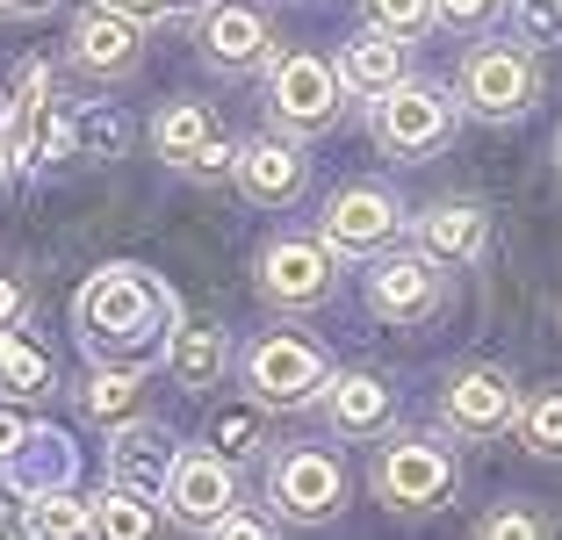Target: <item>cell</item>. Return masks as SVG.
<instances>
[{
  "mask_svg": "<svg viewBox=\"0 0 562 540\" xmlns=\"http://www.w3.org/2000/svg\"><path fill=\"white\" fill-rule=\"evenodd\" d=\"M159 317H173V295H166L145 267H109V274H94L80 289V339L94 346V353L151 339Z\"/></svg>",
  "mask_w": 562,
  "mask_h": 540,
  "instance_id": "6da1fadb",
  "label": "cell"
},
{
  "mask_svg": "<svg viewBox=\"0 0 562 540\" xmlns=\"http://www.w3.org/2000/svg\"><path fill=\"white\" fill-rule=\"evenodd\" d=\"M533 94H541V72H533V58L519 44H476L462 58V101L476 115H491V123L527 115Z\"/></svg>",
  "mask_w": 562,
  "mask_h": 540,
  "instance_id": "7a4b0ae2",
  "label": "cell"
},
{
  "mask_svg": "<svg viewBox=\"0 0 562 540\" xmlns=\"http://www.w3.org/2000/svg\"><path fill=\"white\" fill-rule=\"evenodd\" d=\"M166 505H173V519L195 526V533H216V526L232 519L238 505V475L224 454H202V447H188V454H173V475H166Z\"/></svg>",
  "mask_w": 562,
  "mask_h": 540,
  "instance_id": "3957f363",
  "label": "cell"
},
{
  "mask_svg": "<svg viewBox=\"0 0 562 540\" xmlns=\"http://www.w3.org/2000/svg\"><path fill=\"white\" fill-rule=\"evenodd\" d=\"M447 131H454V101H447L440 87L404 80V87H390V94H382V109H375V137L397 151V159L440 151V145H447Z\"/></svg>",
  "mask_w": 562,
  "mask_h": 540,
  "instance_id": "277c9868",
  "label": "cell"
},
{
  "mask_svg": "<svg viewBox=\"0 0 562 540\" xmlns=\"http://www.w3.org/2000/svg\"><path fill=\"white\" fill-rule=\"evenodd\" d=\"M267 94H274V115L289 131H325L331 115H339V72L325 58H311V50H289L267 72Z\"/></svg>",
  "mask_w": 562,
  "mask_h": 540,
  "instance_id": "5b68a950",
  "label": "cell"
},
{
  "mask_svg": "<svg viewBox=\"0 0 562 540\" xmlns=\"http://www.w3.org/2000/svg\"><path fill=\"white\" fill-rule=\"evenodd\" d=\"M267 497H274L289 519H331L339 511V497H347V475H339V461L317 454V447H296V454H281L274 469H267Z\"/></svg>",
  "mask_w": 562,
  "mask_h": 540,
  "instance_id": "8992f818",
  "label": "cell"
},
{
  "mask_svg": "<svg viewBox=\"0 0 562 540\" xmlns=\"http://www.w3.org/2000/svg\"><path fill=\"white\" fill-rule=\"evenodd\" d=\"M375 491L390 497V505L426 511V505H440V497L454 491V454L432 447V440H397L390 454H382V469H375Z\"/></svg>",
  "mask_w": 562,
  "mask_h": 540,
  "instance_id": "52a82bcc",
  "label": "cell"
},
{
  "mask_svg": "<svg viewBox=\"0 0 562 540\" xmlns=\"http://www.w3.org/2000/svg\"><path fill=\"white\" fill-rule=\"evenodd\" d=\"M246 382H252V396H260V404H281V410H296V404H311L317 390H331V382H325V360H317L311 346H296V339L252 346Z\"/></svg>",
  "mask_w": 562,
  "mask_h": 540,
  "instance_id": "ba28073f",
  "label": "cell"
},
{
  "mask_svg": "<svg viewBox=\"0 0 562 540\" xmlns=\"http://www.w3.org/2000/svg\"><path fill=\"white\" fill-rule=\"evenodd\" d=\"M440 418L454 432H476V440L505 432L519 418L513 375H497V368H469V375H454V382H447V396H440Z\"/></svg>",
  "mask_w": 562,
  "mask_h": 540,
  "instance_id": "9c48e42d",
  "label": "cell"
},
{
  "mask_svg": "<svg viewBox=\"0 0 562 540\" xmlns=\"http://www.w3.org/2000/svg\"><path fill=\"white\" fill-rule=\"evenodd\" d=\"M397 238V202L382 188H339L325 202V246L331 252H382Z\"/></svg>",
  "mask_w": 562,
  "mask_h": 540,
  "instance_id": "30bf717a",
  "label": "cell"
},
{
  "mask_svg": "<svg viewBox=\"0 0 562 540\" xmlns=\"http://www.w3.org/2000/svg\"><path fill=\"white\" fill-rule=\"evenodd\" d=\"M260 289L274 295V303H289V311H311V303H325L331 295V260L325 246H303V238H281V246L260 252Z\"/></svg>",
  "mask_w": 562,
  "mask_h": 540,
  "instance_id": "8fae6325",
  "label": "cell"
},
{
  "mask_svg": "<svg viewBox=\"0 0 562 540\" xmlns=\"http://www.w3.org/2000/svg\"><path fill=\"white\" fill-rule=\"evenodd\" d=\"M368 295H375V311H382V317L418 325V317L440 311V274H432V260H418V252H397V260H382V267H375Z\"/></svg>",
  "mask_w": 562,
  "mask_h": 540,
  "instance_id": "7c38bea8",
  "label": "cell"
},
{
  "mask_svg": "<svg viewBox=\"0 0 562 540\" xmlns=\"http://www.w3.org/2000/svg\"><path fill=\"white\" fill-rule=\"evenodd\" d=\"M202 58L224 72H246L267 58V22L252 15V8H238V0H224V8H202Z\"/></svg>",
  "mask_w": 562,
  "mask_h": 540,
  "instance_id": "4fadbf2b",
  "label": "cell"
},
{
  "mask_svg": "<svg viewBox=\"0 0 562 540\" xmlns=\"http://www.w3.org/2000/svg\"><path fill=\"white\" fill-rule=\"evenodd\" d=\"M109 469H116V491H166V475H173V447H166V432L151 426H116V440H109Z\"/></svg>",
  "mask_w": 562,
  "mask_h": 540,
  "instance_id": "5bb4252c",
  "label": "cell"
},
{
  "mask_svg": "<svg viewBox=\"0 0 562 540\" xmlns=\"http://www.w3.org/2000/svg\"><path fill=\"white\" fill-rule=\"evenodd\" d=\"M72 58L87 72H131L137 66V22L116 8H87L80 30H72Z\"/></svg>",
  "mask_w": 562,
  "mask_h": 540,
  "instance_id": "9a60e30c",
  "label": "cell"
},
{
  "mask_svg": "<svg viewBox=\"0 0 562 540\" xmlns=\"http://www.w3.org/2000/svg\"><path fill=\"white\" fill-rule=\"evenodd\" d=\"M44 66L22 72V94L8 101V131H0V151H8V166H36L50 145V101H44Z\"/></svg>",
  "mask_w": 562,
  "mask_h": 540,
  "instance_id": "2e32d148",
  "label": "cell"
},
{
  "mask_svg": "<svg viewBox=\"0 0 562 540\" xmlns=\"http://www.w3.org/2000/svg\"><path fill=\"white\" fill-rule=\"evenodd\" d=\"M339 87H353V94H390V87H404V44L382 30H361L347 50H339Z\"/></svg>",
  "mask_w": 562,
  "mask_h": 540,
  "instance_id": "e0dca14e",
  "label": "cell"
},
{
  "mask_svg": "<svg viewBox=\"0 0 562 540\" xmlns=\"http://www.w3.org/2000/svg\"><path fill=\"white\" fill-rule=\"evenodd\" d=\"M238 188H246L252 202H296V188H303L296 145H274V137L246 145V151H238Z\"/></svg>",
  "mask_w": 562,
  "mask_h": 540,
  "instance_id": "ac0fdd59",
  "label": "cell"
},
{
  "mask_svg": "<svg viewBox=\"0 0 562 540\" xmlns=\"http://www.w3.org/2000/svg\"><path fill=\"white\" fill-rule=\"evenodd\" d=\"M325 410H331V426H339V432H382V426H390V410H397V390H390L382 375H339L331 396H325Z\"/></svg>",
  "mask_w": 562,
  "mask_h": 540,
  "instance_id": "d6986e66",
  "label": "cell"
},
{
  "mask_svg": "<svg viewBox=\"0 0 562 540\" xmlns=\"http://www.w3.org/2000/svg\"><path fill=\"white\" fill-rule=\"evenodd\" d=\"M418 238H426L432 260H476L491 230H483V210H476V202H432V210L418 216Z\"/></svg>",
  "mask_w": 562,
  "mask_h": 540,
  "instance_id": "ffe728a7",
  "label": "cell"
},
{
  "mask_svg": "<svg viewBox=\"0 0 562 540\" xmlns=\"http://www.w3.org/2000/svg\"><path fill=\"white\" fill-rule=\"evenodd\" d=\"M166 368H173V382H181V390H210V382H224V331L188 325L181 339L166 346Z\"/></svg>",
  "mask_w": 562,
  "mask_h": 540,
  "instance_id": "44dd1931",
  "label": "cell"
},
{
  "mask_svg": "<svg viewBox=\"0 0 562 540\" xmlns=\"http://www.w3.org/2000/svg\"><path fill=\"white\" fill-rule=\"evenodd\" d=\"M151 145H159V159H173V166H188L202 145H216V123H210V109L202 101H173V109L151 123Z\"/></svg>",
  "mask_w": 562,
  "mask_h": 540,
  "instance_id": "7402d4cb",
  "label": "cell"
},
{
  "mask_svg": "<svg viewBox=\"0 0 562 540\" xmlns=\"http://www.w3.org/2000/svg\"><path fill=\"white\" fill-rule=\"evenodd\" d=\"M30 540H94V511L66 491H36L30 505Z\"/></svg>",
  "mask_w": 562,
  "mask_h": 540,
  "instance_id": "603a6c76",
  "label": "cell"
},
{
  "mask_svg": "<svg viewBox=\"0 0 562 540\" xmlns=\"http://www.w3.org/2000/svg\"><path fill=\"white\" fill-rule=\"evenodd\" d=\"M94 540H151V511L137 491H109L94 505Z\"/></svg>",
  "mask_w": 562,
  "mask_h": 540,
  "instance_id": "cb8c5ba5",
  "label": "cell"
},
{
  "mask_svg": "<svg viewBox=\"0 0 562 540\" xmlns=\"http://www.w3.org/2000/svg\"><path fill=\"white\" fill-rule=\"evenodd\" d=\"M80 404H87V418H101V426H131V410H137V375H131V368H116V375H94Z\"/></svg>",
  "mask_w": 562,
  "mask_h": 540,
  "instance_id": "d4e9b609",
  "label": "cell"
},
{
  "mask_svg": "<svg viewBox=\"0 0 562 540\" xmlns=\"http://www.w3.org/2000/svg\"><path fill=\"white\" fill-rule=\"evenodd\" d=\"M513 36H519V50H555L562 44V0H513Z\"/></svg>",
  "mask_w": 562,
  "mask_h": 540,
  "instance_id": "484cf974",
  "label": "cell"
},
{
  "mask_svg": "<svg viewBox=\"0 0 562 540\" xmlns=\"http://www.w3.org/2000/svg\"><path fill=\"white\" fill-rule=\"evenodd\" d=\"M50 382V368H44V353L36 346H22V339H8L0 331V390H22V396H36Z\"/></svg>",
  "mask_w": 562,
  "mask_h": 540,
  "instance_id": "4316f807",
  "label": "cell"
},
{
  "mask_svg": "<svg viewBox=\"0 0 562 540\" xmlns=\"http://www.w3.org/2000/svg\"><path fill=\"white\" fill-rule=\"evenodd\" d=\"M368 15H375V30H382V36L412 44L418 30H432V0H368Z\"/></svg>",
  "mask_w": 562,
  "mask_h": 540,
  "instance_id": "83f0119b",
  "label": "cell"
},
{
  "mask_svg": "<svg viewBox=\"0 0 562 540\" xmlns=\"http://www.w3.org/2000/svg\"><path fill=\"white\" fill-rule=\"evenodd\" d=\"M519 432H527L533 454H562V390L555 396H533V404L519 410Z\"/></svg>",
  "mask_w": 562,
  "mask_h": 540,
  "instance_id": "f1b7e54d",
  "label": "cell"
},
{
  "mask_svg": "<svg viewBox=\"0 0 562 540\" xmlns=\"http://www.w3.org/2000/svg\"><path fill=\"white\" fill-rule=\"evenodd\" d=\"M476 540H548V526L533 519L527 505H505V511H491V519H483Z\"/></svg>",
  "mask_w": 562,
  "mask_h": 540,
  "instance_id": "f546056e",
  "label": "cell"
},
{
  "mask_svg": "<svg viewBox=\"0 0 562 540\" xmlns=\"http://www.w3.org/2000/svg\"><path fill=\"white\" fill-rule=\"evenodd\" d=\"M101 8H116L131 22H173V15H195L202 0H101Z\"/></svg>",
  "mask_w": 562,
  "mask_h": 540,
  "instance_id": "4dcf8cb0",
  "label": "cell"
},
{
  "mask_svg": "<svg viewBox=\"0 0 562 540\" xmlns=\"http://www.w3.org/2000/svg\"><path fill=\"white\" fill-rule=\"evenodd\" d=\"M491 15H497V0H432V22H447V30H476Z\"/></svg>",
  "mask_w": 562,
  "mask_h": 540,
  "instance_id": "1f68e13d",
  "label": "cell"
},
{
  "mask_svg": "<svg viewBox=\"0 0 562 540\" xmlns=\"http://www.w3.org/2000/svg\"><path fill=\"white\" fill-rule=\"evenodd\" d=\"M210 540H274V526H267V519H252V511H232V519L216 526Z\"/></svg>",
  "mask_w": 562,
  "mask_h": 540,
  "instance_id": "d6a6232c",
  "label": "cell"
},
{
  "mask_svg": "<svg viewBox=\"0 0 562 540\" xmlns=\"http://www.w3.org/2000/svg\"><path fill=\"white\" fill-rule=\"evenodd\" d=\"M216 432L232 440V454H252V440H260V426H252L246 410H232V418H224V426H216Z\"/></svg>",
  "mask_w": 562,
  "mask_h": 540,
  "instance_id": "836d02e7",
  "label": "cell"
},
{
  "mask_svg": "<svg viewBox=\"0 0 562 540\" xmlns=\"http://www.w3.org/2000/svg\"><path fill=\"white\" fill-rule=\"evenodd\" d=\"M224 166H238V159H232V151H224V145H202L195 159H188V173H195V180H216V173H224Z\"/></svg>",
  "mask_w": 562,
  "mask_h": 540,
  "instance_id": "e575fe53",
  "label": "cell"
},
{
  "mask_svg": "<svg viewBox=\"0 0 562 540\" xmlns=\"http://www.w3.org/2000/svg\"><path fill=\"white\" fill-rule=\"evenodd\" d=\"M15 447H30V426H22L15 410H0V461L15 454Z\"/></svg>",
  "mask_w": 562,
  "mask_h": 540,
  "instance_id": "d590c367",
  "label": "cell"
},
{
  "mask_svg": "<svg viewBox=\"0 0 562 540\" xmlns=\"http://www.w3.org/2000/svg\"><path fill=\"white\" fill-rule=\"evenodd\" d=\"M15 317H22V281H15V274H0V331L15 325Z\"/></svg>",
  "mask_w": 562,
  "mask_h": 540,
  "instance_id": "8d00e7d4",
  "label": "cell"
},
{
  "mask_svg": "<svg viewBox=\"0 0 562 540\" xmlns=\"http://www.w3.org/2000/svg\"><path fill=\"white\" fill-rule=\"evenodd\" d=\"M0 8H8V15H50L58 0H0Z\"/></svg>",
  "mask_w": 562,
  "mask_h": 540,
  "instance_id": "74e56055",
  "label": "cell"
},
{
  "mask_svg": "<svg viewBox=\"0 0 562 540\" xmlns=\"http://www.w3.org/2000/svg\"><path fill=\"white\" fill-rule=\"evenodd\" d=\"M0 131H8V101H0ZM0 159H8V151H0Z\"/></svg>",
  "mask_w": 562,
  "mask_h": 540,
  "instance_id": "f35d334b",
  "label": "cell"
},
{
  "mask_svg": "<svg viewBox=\"0 0 562 540\" xmlns=\"http://www.w3.org/2000/svg\"><path fill=\"white\" fill-rule=\"evenodd\" d=\"M555 166H562V137H555Z\"/></svg>",
  "mask_w": 562,
  "mask_h": 540,
  "instance_id": "ab89813d",
  "label": "cell"
}]
</instances>
